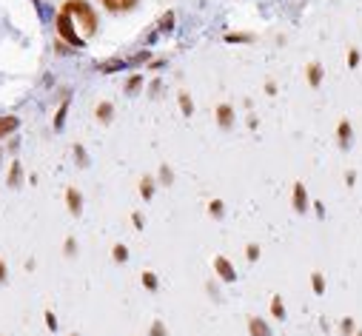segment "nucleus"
Here are the masks:
<instances>
[{
	"label": "nucleus",
	"instance_id": "obj_1",
	"mask_svg": "<svg viewBox=\"0 0 362 336\" xmlns=\"http://www.w3.org/2000/svg\"><path fill=\"white\" fill-rule=\"evenodd\" d=\"M63 12H68V15L77 17L86 34L97 32V15H94V9H91L86 0H66V3H63Z\"/></svg>",
	"mask_w": 362,
	"mask_h": 336
},
{
	"label": "nucleus",
	"instance_id": "obj_2",
	"mask_svg": "<svg viewBox=\"0 0 362 336\" xmlns=\"http://www.w3.org/2000/svg\"><path fill=\"white\" fill-rule=\"evenodd\" d=\"M57 34L66 40L68 46H74V49L83 46V37L74 32V23H71V15H68V12H60V15H57Z\"/></svg>",
	"mask_w": 362,
	"mask_h": 336
},
{
	"label": "nucleus",
	"instance_id": "obj_3",
	"mask_svg": "<svg viewBox=\"0 0 362 336\" xmlns=\"http://www.w3.org/2000/svg\"><path fill=\"white\" fill-rule=\"evenodd\" d=\"M66 202H68V211H71L74 217H80L83 214V197H80L77 188H68L66 191Z\"/></svg>",
	"mask_w": 362,
	"mask_h": 336
},
{
	"label": "nucleus",
	"instance_id": "obj_4",
	"mask_svg": "<svg viewBox=\"0 0 362 336\" xmlns=\"http://www.w3.org/2000/svg\"><path fill=\"white\" fill-rule=\"evenodd\" d=\"M214 268H217V273H223V279H226V282H234V279H237V273H234V268H231V262L226 259V256H217Z\"/></svg>",
	"mask_w": 362,
	"mask_h": 336
},
{
	"label": "nucleus",
	"instance_id": "obj_5",
	"mask_svg": "<svg viewBox=\"0 0 362 336\" xmlns=\"http://www.w3.org/2000/svg\"><path fill=\"white\" fill-rule=\"evenodd\" d=\"M109 12H129V9H134L140 0H100Z\"/></svg>",
	"mask_w": 362,
	"mask_h": 336
},
{
	"label": "nucleus",
	"instance_id": "obj_6",
	"mask_svg": "<svg viewBox=\"0 0 362 336\" xmlns=\"http://www.w3.org/2000/svg\"><path fill=\"white\" fill-rule=\"evenodd\" d=\"M217 123H220L223 128H231V123H234V108H231L228 103L217 105Z\"/></svg>",
	"mask_w": 362,
	"mask_h": 336
},
{
	"label": "nucleus",
	"instance_id": "obj_7",
	"mask_svg": "<svg viewBox=\"0 0 362 336\" xmlns=\"http://www.w3.org/2000/svg\"><path fill=\"white\" fill-rule=\"evenodd\" d=\"M294 208L299 211V214H305V211H308V197H305V185H302V183L294 185Z\"/></svg>",
	"mask_w": 362,
	"mask_h": 336
},
{
	"label": "nucleus",
	"instance_id": "obj_8",
	"mask_svg": "<svg viewBox=\"0 0 362 336\" xmlns=\"http://www.w3.org/2000/svg\"><path fill=\"white\" fill-rule=\"evenodd\" d=\"M17 126H20V120L12 117V114H9V117H0V140L9 137L12 131H17Z\"/></svg>",
	"mask_w": 362,
	"mask_h": 336
},
{
	"label": "nucleus",
	"instance_id": "obj_9",
	"mask_svg": "<svg viewBox=\"0 0 362 336\" xmlns=\"http://www.w3.org/2000/svg\"><path fill=\"white\" fill-rule=\"evenodd\" d=\"M248 331H251V336H271L268 325H265L260 316H251V322H248Z\"/></svg>",
	"mask_w": 362,
	"mask_h": 336
},
{
	"label": "nucleus",
	"instance_id": "obj_10",
	"mask_svg": "<svg viewBox=\"0 0 362 336\" xmlns=\"http://www.w3.org/2000/svg\"><path fill=\"white\" fill-rule=\"evenodd\" d=\"M129 63L126 60H120V57H114V60H106V63H97V68L103 71V74H112V71H120V68H126Z\"/></svg>",
	"mask_w": 362,
	"mask_h": 336
},
{
	"label": "nucleus",
	"instance_id": "obj_11",
	"mask_svg": "<svg viewBox=\"0 0 362 336\" xmlns=\"http://www.w3.org/2000/svg\"><path fill=\"white\" fill-rule=\"evenodd\" d=\"M337 137H339V146H342V148H348V146H351V123H348V120H342V123H339V131H337Z\"/></svg>",
	"mask_w": 362,
	"mask_h": 336
},
{
	"label": "nucleus",
	"instance_id": "obj_12",
	"mask_svg": "<svg viewBox=\"0 0 362 336\" xmlns=\"http://www.w3.org/2000/svg\"><path fill=\"white\" fill-rule=\"evenodd\" d=\"M174 23H177L174 12H165V15L160 17V23H157V29H160V32H171V29H174Z\"/></svg>",
	"mask_w": 362,
	"mask_h": 336
},
{
	"label": "nucleus",
	"instance_id": "obj_13",
	"mask_svg": "<svg viewBox=\"0 0 362 336\" xmlns=\"http://www.w3.org/2000/svg\"><path fill=\"white\" fill-rule=\"evenodd\" d=\"M112 114H114V105H112V103H100L97 105V120L100 123H109Z\"/></svg>",
	"mask_w": 362,
	"mask_h": 336
},
{
	"label": "nucleus",
	"instance_id": "obj_14",
	"mask_svg": "<svg viewBox=\"0 0 362 336\" xmlns=\"http://www.w3.org/2000/svg\"><path fill=\"white\" fill-rule=\"evenodd\" d=\"M319 80H322V66H319V63H311V66H308V83L319 85Z\"/></svg>",
	"mask_w": 362,
	"mask_h": 336
},
{
	"label": "nucleus",
	"instance_id": "obj_15",
	"mask_svg": "<svg viewBox=\"0 0 362 336\" xmlns=\"http://www.w3.org/2000/svg\"><path fill=\"white\" fill-rule=\"evenodd\" d=\"M20 180H23V168H20V163H12V171H9V185H12V188H17V185H20Z\"/></svg>",
	"mask_w": 362,
	"mask_h": 336
},
{
	"label": "nucleus",
	"instance_id": "obj_16",
	"mask_svg": "<svg viewBox=\"0 0 362 336\" xmlns=\"http://www.w3.org/2000/svg\"><path fill=\"white\" fill-rule=\"evenodd\" d=\"M140 194H143V200H151V194H154V180L151 177L140 180Z\"/></svg>",
	"mask_w": 362,
	"mask_h": 336
},
{
	"label": "nucleus",
	"instance_id": "obj_17",
	"mask_svg": "<svg viewBox=\"0 0 362 336\" xmlns=\"http://www.w3.org/2000/svg\"><path fill=\"white\" fill-rule=\"evenodd\" d=\"M271 314H274L277 319H285V308H282V299H280V296H274V299H271Z\"/></svg>",
	"mask_w": 362,
	"mask_h": 336
},
{
	"label": "nucleus",
	"instance_id": "obj_18",
	"mask_svg": "<svg viewBox=\"0 0 362 336\" xmlns=\"http://www.w3.org/2000/svg\"><path fill=\"white\" fill-rule=\"evenodd\" d=\"M66 111H68V100L57 108V114H54V128H63V120H66Z\"/></svg>",
	"mask_w": 362,
	"mask_h": 336
},
{
	"label": "nucleus",
	"instance_id": "obj_19",
	"mask_svg": "<svg viewBox=\"0 0 362 336\" xmlns=\"http://www.w3.org/2000/svg\"><path fill=\"white\" fill-rule=\"evenodd\" d=\"M180 108H182V114H185V117L194 111V105H191V97H188V94H180Z\"/></svg>",
	"mask_w": 362,
	"mask_h": 336
},
{
	"label": "nucleus",
	"instance_id": "obj_20",
	"mask_svg": "<svg viewBox=\"0 0 362 336\" xmlns=\"http://www.w3.org/2000/svg\"><path fill=\"white\" fill-rule=\"evenodd\" d=\"M143 285H146L148 291H157V276H154L151 271H146V273H143Z\"/></svg>",
	"mask_w": 362,
	"mask_h": 336
},
{
	"label": "nucleus",
	"instance_id": "obj_21",
	"mask_svg": "<svg viewBox=\"0 0 362 336\" xmlns=\"http://www.w3.org/2000/svg\"><path fill=\"white\" fill-rule=\"evenodd\" d=\"M114 259L117 262H126L129 259V248L126 245H114Z\"/></svg>",
	"mask_w": 362,
	"mask_h": 336
},
{
	"label": "nucleus",
	"instance_id": "obj_22",
	"mask_svg": "<svg viewBox=\"0 0 362 336\" xmlns=\"http://www.w3.org/2000/svg\"><path fill=\"white\" fill-rule=\"evenodd\" d=\"M140 85H143V77H140V74H134L132 80H129V83H126V91H129V94H132V91H137V88H140Z\"/></svg>",
	"mask_w": 362,
	"mask_h": 336
},
{
	"label": "nucleus",
	"instance_id": "obj_23",
	"mask_svg": "<svg viewBox=\"0 0 362 336\" xmlns=\"http://www.w3.org/2000/svg\"><path fill=\"white\" fill-rule=\"evenodd\" d=\"M226 40H228V43H248L251 34H226Z\"/></svg>",
	"mask_w": 362,
	"mask_h": 336
},
{
	"label": "nucleus",
	"instance_id": "obj_24",
	"mask_svg": "<svg viewBox=\"0 0 362 336\" xmlns=\"http://www.w3.org/2000/svg\"><path fill=\"white\" fill-rule=\"evenodd\" d=\"M357 63H360V51H357V49H348V66L354 68Z\"/></svg>",
	"mask_w": 362,
	"mask_h": 336
},
{
	"label": "nucleus",
	"instance_id": "obj_25",
	"mask_svg": "<svg viewBox=\"0 0 362 336\" xmlns=\"http://www.w3.org/2000/svg\"><path fill=\"white\" fill-rule=\"evenodd\" d=\"M311 279H314V291H317V294H322V291H325V282H322V276H319V273H314Z\"/></svg>",
	"mask_w": 362,
	"mask_h": 336
},
{
	"label": "nucleus",
	"instance_id": "obj_26",
	"mask_svg": "<svg viewBox=\"0 0 362 336\" xmlns=\"http://www.w3.org/2000/svg\"><path fill=\"white\" fill-rule=\"evenodd\" d=\"M63 248H66V253H68V256H74V253H77V242H74V239L68 236V239H66V245H63Z\"/></svg>",
	"mask_w": 362,
	"mask_h": 336
},
{
	"label": "nucleus",
	"instance_id": "obj_27",
	"mask_svg": "<svg viewBox=\"0 0 362 336\" xmlns=\"http://www.w3.org/2000/svg\"><path fill=\"white\" fill-rule=\"evenodd\" d=\"M148 336H165L163 322H154V325H151V334H148Z\"/></svg>",
	"mask_w": 362,
	"mask_h": 336
},
{
	"label": "nucleus",
	"instance_id": "obj_28",
	"mask_svg": "<svg viewBox=\"0 0 362 336\" xmlns=\"http://www.w3.org/2000/svg\"><path fill=\"white\" fill-rule=\"evenodd\" d=\"M208 211H211V217H220V214H223V202H211V205H208Z\"/></svg>",
	"mask_w": 362,
	"mask_h": 336
},
{
	"label": "nucleus",
	"instance_id": "obj_29",
	"mask_svg": "<svg viewBox=\"0 0 362 336\" xmlns=\"http://www.w3.org/2000/svg\"><path fill=\"white\" fill-rule=\"evenodd\" d=\"M160 180H163L165 185L171 183V168H168V166H163V168H160Z\"/></svg>",
	"mask_w": 362,
	"mask_h": 336
},
{
	"label": "nucleus",
	"instance_id": "obj_30",
	"mask_svg": "<svg viewBox=\"0 0 362 336\" xmlns=\"http://www.w3.org/2000/svg\"><path fill=\"white\" fill-rule=\"evenodd\" d=\"M46 325H49V331H57V319H54L51 311H46Z\"/></svg>",
	"mask_w": 362,
	"mask_h": 336
},
{
	"label": "nucleus",
	"instance_id": "obj_31",
	"mask_svg": "<svg viewBox=\"0 0 362 336\" xmlns=\"http://www.w3.org/2000/svg\"><path fill=\"white\" fill-rule=\"evenodd\" d=\"M248 259H251V262L260 259V248H257V245H248Z\"/></svg>",
	"mask_w": 362,
	"mask_h": 336
},
{
	"label": "nucleus",
	"instance_id": "obj_32",
	"mask_svg": "<svg viewBox=\"0 0 362 336\" xmlns=\"http://www.w3.org/2000/svg\"><path fill=\"white\" fill-rule=\"evenodd\" d=\"M148 57H151V51H140V54H137V57H134L132 63H146Z\"/></svg>",
	"mask_w": 362,
	"mask_h": 336
},
{
	"label": "nucleus",
	"instance_id": "obj_33",
	"mask_svg": "<svg viewBox=\"0 0 362 336\" xmlns=\"http://www.w3.org/2000/svg\"><path fill=\"white\" fill-rule=\"evenodd\" d=\"M9 279V271H6V262L0 259V282H6Z\"/></svg>",
	"mask_w": 362,
	"mask_h": 336
},
{
	"label": "nucleus",
	"instance_id": "obj_34",
	"mask_svg": "<svg viewBox=\"0 0 362 336\" xmlns=\"http://www.w3.org/2000/svg\"><path fill=\"white\" fill-rule=\"evenodd\" d=\"M74 154H77V160H80V166H86V151H83L80 146H74Z\"/></svg>",
	"mask_w": 362,
	"mask_h": 336
},
{
	"label": "nucleus",
	"instance_id": "obj_35",
	"mask_svg": "<svg viewBox=\"0 0 362 336\" xmlns=\"http://www.w3.org/2000/svg\"><path fill=\"white\" fill-rule=\"evenodd\" d=\"M57 54H71V49H68L66 43H57Z\"/></svg>",
	"mask_w": 362,
	"mask_h": 336
},
{
	"label": "nucleus",
	"instance_id": "obj_36",
	"mask_svg": "<svg viewBox=\"0 0 362 336\" xmlns=\"http://www.w3.org/2000/svg\"><path fill=\"white\" fill-rule=\"evenodd\" d=\"M342 331H345V334H351V331H354V319H345V322H342Z\"/></svg>",
	"mask_w": 362,
	"mask_h": 336
},
{
	"label": "nucleus",
	"instance_id": "obj_37",
	"mask_svg": "<svg viewBox=\"0 0 362 336\" xmlns=\"http://www.w3.org/2000/svg\"><path fill=\"white\" fill-rule=\"evenodd\" d=\"M357 336H362V331H360V334H357Z\"/></svg>",
	"mask_w": 362,
	"mask_h": 336
},
{
	"label": "nucleus",
	"instance_id": "obj_38",
	"mask_svg": "<svg viewBox=\"0 0 362 336\" xmlns=\"http://www.w3.org/2000/svg\"><path fill=\"white\" fill-rule=\"evenodd\" d=\"M71 336H77V334H71Z\"/></svg>",
	"mask_w": 362,
	"mask_h": 336
}]
</instances>
